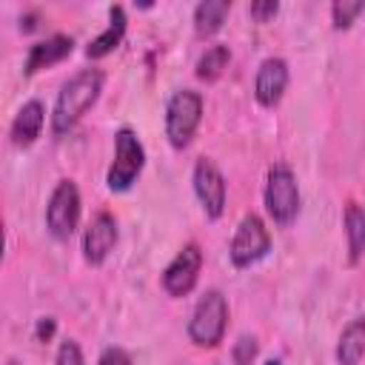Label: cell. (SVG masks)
<instances>
[{"label": "cell", "mask_w": 365, "mask_h": 365, "mask_svg": "<svg viewBox=\"0 0 365 365\" xmlns=\"http://www.w3.org/2000/svg\"><path fill=\"white\" fill-rule=\"evenodd\" d=\"M103 83H106V74L100 68H80L74 71L57 91V100H54V108H51V131L57 137L68 134L83 117L86 111L100 100L103 94Z\"/></svg>", "instance_id": "1"}, {"label": "cell", "mask_w": 365, "mask_h": 365, "mask_svg": "<svg viewBox=\"0 0 365 365\" xmlns=\"http://www.w3.org/2000/svg\"><path fill=\"white\" fill-rule=\"evenodd\" d=\"M202 94L194 91V88H177L168 103H165V117H163V125H165V140L171 148L182 151L191 145L200 123H202Z\"/></svg>", "instance_id": "2"}, {"label": "cell", "mask_w": 365, "mask_h": 365, "mask_svg": "<svg viewBox=\"0 0 365 365\" xmlns=\"http://www.w3.org/2000/svg\"><path fill=\"white\" fill-rule=\"evenodd\" d=\"M185 331H188V339L197 348H217L225 339V331H228V299H225V294L217 291V288H208L197 299Z\"/></svg>", "instance_id": "3"}, {"label": "cell", "mask_w": 365, "mask_h": 365, "mask_svg": "<svg viewBox=\"0 0 365 365\" xmlns=\"http://www.w3.org/2000/svg\"><path fill=\"white\" fill-rule=\"evenodd\" d=\"M145 168V148L134 128L123 125L114 131V160L106 171V185L114 194L128 191Z\"/></svg>", "instance_id": "4"}, {"label": "cell", "mask_w": 365, "mask_h": 365, "mask_svg": "<svg viewBox=\"0 0 365 365\" xmlns=\"http://www.w3.org/2000/svg\"><path fill=\"white\" fill-rule=\"evenodd\" d=\"M265 214L271 217L274 225H291L299 214V185L285 163H274L265 177V191H262Z\"/></svg>", "instance_id": "5"}, {"label": "cell", "mask_w": 365, "mask_h": 365, "mask_svg": "<svg viewBox=\"0 0 365 365\" xmlns=\"http://www.w3.org/2000/svg\"><path fill=\"white\" fill-rule=\"evenodd\" d=\"M271 251V231L259 214H245L228 242V259L234 268H251Z\"/></svg>", "instance_id": "6"}, {"label": "cell", "mask_w": 365, "mask_h": 365, "mask_svg": "<svg viewBox=\"0 0 365 365\" xmlns=\"http://www.w3.org/2000/svg\"><path fill=\"white\" fill-rule=\"evenodd\" d=\"M80 188L74 180H57L46 202V228L54 240H68L80 225Z\"/></svg>", "instance_id": "7"}, {"label": "cell", "mask_w": 365, "mask_h": 365, "mask_svg": "<svg viewBox=\"0 0 365 365\" xmlns=\"http://www.w3.org/2000/svg\"><path fill=\"white\" fill-rule=\"evenodd\" d=\"M200 271H202V248L197 242H185L174 259L163 268L160 274V285L168 297L180 299V297H188L194 288H197V279H200Z\"/></svg>", "instance_id": "8"}, {"label": "cell", "mask_w": 365, "mask_h": 365, "mask_svg": "<svg viewBox=\"0 0 365 365\" xmlns=\"http://www.w3.org/2000/svg\"><path fill=\"white\" fill-rule=\"evenodd\" d=\"M191 185H194V194L205 211L208 220H220L225 214V200H228V185H225V177L220 171V165L211 160V157H200L194 163V171H191Z\"/></svg>", "instance_id": "9"}, {"label": "cell", "mask_w": 365, "mask_h": 365, "mask_svg": "<svg viewBox=\"0 0 365 365\" xmlns=\"http://www.w3.org/2000/svg\"><path fill=\"white\" fill-rule=\"evenodd\" d=\"M117 245V220L111 211H97L83 231V259L88 265H103Z\"/></svg>", "instance_id": "10"}, {"label": "cell", "mask_w": 365, "mask_h": 365, "mask_svg": "<svg viewBox=\"0 0 365 365\" xmlns=\"http://www.w3.org/2000/svg\"><path fill=\"white\" fill-rule=\"evenodd\" d=\"M288 80H291L288 63L282 57H265L257 68V77H254V100L262 108H277L285 97Z\"/></svg>", "instance_id": "11"}, {"label": "cell", "mask_w": 365, "mask_h": 365, "mask_svg": "<svg viewBox=\"0 0 365 365\" xmlns=\"http://www.w3.org/2000/svg\"><path fill=\"white\" fill-rule=\"evenodd\" d=\"M74 51V37L71 34H51L46 40H37L29 46L26 60H23V74L31 77L43 68H51L57 63H63L68 54Z\"/></svg>", "instance_id": "12"}, {"label": "cell", "mask_w": 365, "mask_h": 365, "mask_svg": "<svg viewBox=\"0 0 365 365\" xmlns=\"http://www.w3.org/2000/svg\"><path fill=\"white\" fill-rule=\"evenodd\" d=\"M43 125H46V106H43V100H37V97L26 100V103L17 108V114H14L11 125H9V140H11V145H17V148L34 145L37 137L43 134Z\"/></svg>", "instance_id": "13"}, {"label": "cell", "mask_w": 365, "mask_h": 365, "mask_svg": "<svg viewBox=\"0 0 365 365\" xmlns=\"http://www.w3.org/2000/svg\"><path fill=\"white\" fill-rule=\"evenodd\" d=\"M125 29H128V17H125V9L117 3V6H108V26L94 37L88 40L86 46V57L88 60H103L108 57L125 37Z\"/></svg>", "instance_id": "14"}, {"label": "cell", "mask_w": 365, "mask_h": 365, "mask_svg": "<svg viewBox=\"0 0 365 365\" xmlns=\"http://www.w3.org/2000/svg\"><path fill=\"white\" fill-rule=\"evenodd\" d=\"M342 225H345V242H348V265H359V259L365 257V208L348 200Z\"/></svg>", "instance_id": "15"}, {"label": "cell", "mask_w": 365, "mask_h": 365, "mask_svg": "<svg viewBox=\"0 0 365 365\" xmlns=\"http://www.w3.org/2000/svg\"><path fill=\"white\" fill-rule=\"evenodd\" d=\"M336 365H359L365 359V317L351 319L336 339Z\"/></svg>", "instance_id": "16"}, {"label": "cell", "mask_w": 365, "mask_h": 365, "mask_svg": "<svg viewBox=\"0 0 365 365\" xmlns=\"http://www.w3.org/2000/svg\"><path fill=\"white\" fill-rule=\"evenodd\" d=\"M231 14V0H202L194 6V34L211 37L222 29L225 17Z\"/></svg>", "instance_id": "17"}, {"label": "cell", "mask_w": 365, "mask_h": 365, "mask_svg": "<svg viewBox=\"0 0 365 365\" xmlns=\"http://www.w3.org/2000/svg\"><path fill=\"white\" fill-rule=\"evenodd\" d=\"M228 63H231V48H228L225 43H214V46H208V48L197 57L194 74H197V80H202V83H214V80H220V77L225 74Z\"/></svg>", "instance_id": "18"}, {"label": "cell", "mask_w": 365, "mask_h": 365, "mask_svg": "<svg viewBox=\"0 0 365 365\" xmlns=\"http://www.w3.org/2000/svg\"><path fill=\"white\" fill-rule=\"evenodd\" d=\"M365 11V0H336L331 3V26L336 31H345L354 26V20Z\"/></svg>", "instance_id": "19"}, {"label": "cell", "mask_w": 365, "mask_h": 365, "mask_svg": "<svg viewBox=\"0 0 365 365\" xmlns=\"http://www.w3.org/2000/svg\"><path fill=\"white\" fill-rule=\"evenodd\" d=\"M257 354H259V342H257V336H251V334H242V336L234 342V348H231L234 365H251V362L257 359Z\"/></svg>", "instance_id": "20"}, {"label": "cell", "mask_w": 365, "mask_h": 365, "mask_svg": "<svg viewBox=\"0 0 365 365\" xmlns=\"http://www.w3.org/2000/svg\"><path fill=\"white\" fill-rule=\"evenodd\" d=\"M54 365H86V356H83V348L77 339L66 336L57 348V356H54Z\"/></svg>", "instance_id": "21"}, {"label": "cell", "mask_w": 365, "mask_h": 365, "mask_svg": "<svg viewBox=\"0 0 365 365\" xmlns=\"http://www.w3.org/2000/svg\"><path fill=\"white\" fill-rule=\"evenodd\" d=\"M277 11H279V3H277V0H254V3H248V14H251L257 23L274 20Z\"/></svg>", "instance_id": "22"}, {"label": "cell", "mask_w": 365, "mask_h": 365, "mask_svg": "<svg viewBox=\"0 0 365 365\" xmlns=\"http://www.w3.org/2000/svg\"><path fill=\"white\" fill-rule=\"evenodd\" d=\"M97 365H134V362H131V354H128L125 348H120V345H108V348L100 354Z\"/></svg>", "instance_id": "23"}, {"label": "cell", "mask_w": 365, "mask_h": 365, "mask_svg": "<svg viewBox=\"0 0 365 365\" xmlns=\"http://www.w3.org/2000/svg\"><path fill=\"white\" fill-rule=\"evenodd\" d=\"M54 334H57V319L54 317H40L37 322H34V339L37 342H51L54 339Z\"/></svg>", "instance_id": "24"}, {"label": "cell", "mask_w": 365, "mask_h": 365, "mask_svg": "<svg viewBox=\"0 0 365 365\" xmlns=\"http://www.w3.org/2000/svg\"><path fill=\"white\" fill-rule=\"evenodd\" d=\"M34 20H37V14H23V17H20V29H23V31L37 29V23H34Z\"/></svg>", "instance_id": "25"}, {"label": "cell", "mask_w": 365, "mask_h": 365, "mask_svg": "<svg viewBox=\"0 0 365 365\" xmlns=\"http://www.w3.org/2000/svg\"><path fill=\"white\" fill-rule=\"evenodd\" d=\"M262 365H282L279 359H268V362H262Z\"/></svg>", "instance_id": "26"}, {"label": "cell", "mask_w": 365, "mask_h": 365, "mask_svg": "<svg viewBox=\"0 0 365 365\" xmlns=\"http://www.w3.org/2000/svg\"><path fill=\"white\" fill-rule=\"evenodd\" d=\"M6 365H20V362H14V359H9V362H6Z\"/></svg>", "instance_id": "27"}, {"label": "cell", "mask_w": 365, "mask_h": 365, "mask_svg": "<svg viewBox=\"0 0 365 365\" xmlns=\"http://www.w3.org/2000/svg\"><path fill=\"white\" fill-rule=\"evenodd\" d=\"M211 365H217V362H211Z\"/></svg>", "instance_id": "28"}]
</instances>
